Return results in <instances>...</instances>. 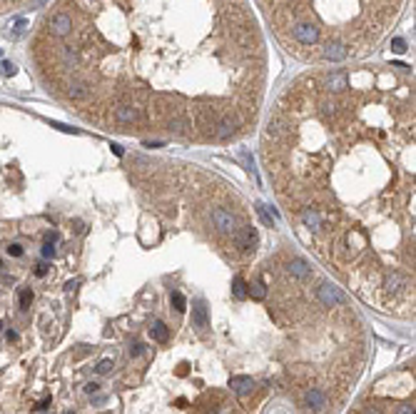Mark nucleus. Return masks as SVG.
<instances>
[{
  "instance_id": "nucleus-40",
  "label": "nucleus",
  "mask_w": 416,
  "mask_h": 414,
  "mask_svg": "<svg viewBox=\"0 0 416 414\" xmlns=\"http://www.w3.org/2000/svg\"><path fill=\"white\" fill-rule=\"evenodd\" d=\"M366 414H379V409H376V407H369V409H366Z\"/></svg>"
},
{
  "instance_id": "nucleus-28",
  "label": "nucleus",
  "mask_w": 416,
  "mask_h": 414,
  "mask_svg": "<svg viewBox=\"0 0 416 414\" xmlns=\"http://www.w3.org/2000/svg\"><path fill=\"white\" fill-rule=\"evenodd\" d=\"M8 255H10V257H20V255H23V245H18V242L8 245Z\"/></svg>"
},
{
  "instance_id": "nucleus-33",
  "label": "nucleus",
  "mask_w": 416,
  "mask_h": 414,
  "mask_svg": "<svg viewBox=\"0 0 416 414\" xmlns=\"http://www.w3.org/2000/svg\"><path fill=\"white\" fill-rule=\"evenodd\" d=\"M35 275L45 277V275H48V265H45V262H43V265H38V267H35Z\"/></svg>"
},
{
  "instance_id": "nucleus-42",
  "label": "nucleus",
  "mask_w": 416,
  "mask_h": 414,
  "mask_svg": "<svg viewBox=\"0 0 416 414\" xmlns=\"http://www.w3.org/2000/svg\"><path fill=\"white\" fill-rule=\"evenodd\" d=\"M0 270H3V262H0Z\"/></svg>"
},
{
  "instance_id": "nucleus-3",
  "label": "nucleus",
  "mask_w": 416,
  "mask_h": 414,
  "mask_svg": "<svg viewBox=\"0 0 416 414\" xmlns=\"http://www.w3.org/2000/svg\"><path fill=\"white\" fill-rule=\"evenodd\" d=\"M212 222H214V227H217L219 232H234V227H237L234 215L227 212V210H222V207H214V210H212Z\"/></svg>"
},
{
  "instance_id": "nucleus-11",
  "label": "nucleus",
  "mask_w": 416,
  "mask_h": 414,
  "mask_svg": "<svg viewBox=\"0 0 416 414\" xmlns=\"http://www.w3.org/2000/svg\"><path fill=\"white\" fill-rule=\"evenodd\" d=\"M115 118H117V123H137L140 110L135 105H120V108H115Z\"/></svg>"
},
{
  "instance_id": "nucleus-2",
  "label": "nucleus",
  "mask_w": 416,
  "mask_h": 414,
  "mask_svg": "<svg viewBox=\"0 0 416 414\" xmlns=\"http://www.w3.org/2000/svg\"><path fill=\"white\" fill-rule=\"evenodd\" d=\"M292 35L302 45H314L319 40V28H314L312 23H297V25H292Z\"/></svg>"
},
{
  "instance_id": "nucleus-37",
  "label": "nucleus",
  "mask_w": 416,
  "mask_h": 414,
  "mask_svg": "<svg viewBox=\"0 0 416 414\" xmlns=\"http://www.w3.org/2000/svg\"><path fill=\"white\" fill-rule=\"evenodd\" d=\"M77 284H80V279H72V282H68V284H65V289H68V292H72V289H77Z\"/></svg>"
},
{
  "instance_id": "nucleus-16",
  "label": "nucleus",
  "mask_w": 416,
  "mask_h": 414,
  "mask_svg": "<svg viewBox=\"0 0 416 414\" xmlns=\"http://www.w3.org/2000/svg\"><path fill=\"white\" fill-rule=\"evenodd\" d=\"M87 92H90V90H87V85H85L82 80H72V82L68 85V95L72 97V100H85Z\"/></svg>"
},
{
  "instance_id": "nucleus-38",
  "label": "nucleus",
  "mask_w": 416,
  "mask_h": 414,
  "mask_svg": "<svg viewBox=\"0 0 416 414\" xmlns=\"http://www.w3.org/2000/svg\"><path fill=\"white\" fill-rule=\"evenodd\" d=\"M112 152H115V155H117V157H122V155H125V152H122V147H120V145H112Z\"/></svg>"
},
{
  "instance_id": "nucleus-29",
  "label": "nucleus",
  "mask_w": 416,
  "mask_h": 414,
  "mask_svg": "<svg viewBox=\"0 0 416 414\" xmlns=\"http://www.w3.org/2000/svg\"><path fill=\"white\" fill-rule=\"evenodd\" d=\"M43 257H55V245H53V242H45V245H43Z\"/></svg>"
},
{
  "instance_id": "nucleus-5",
  "label": "nucleus",
  "mask_w": 416,
  "mask_h": 414,
  "mask_svg": "<svg viewBox=\"0 0 416 414\" xmlns=\"http://www.w3.org/2000/svg\"><path fill=\"white\" fill-rule=\"evenodd\" d=\"M192 327H197L200 332H205L209 327V315H207V304L200 299V302H195V307H192Z\"/></svg>"
},
{
  "instance_id": "nucleus-12",
  "label": "nucleus",
  "mask_w": 416,
  "mask_h": 414,
  "mask_svg": "<svg viewBox=\"0 0 416 414\" xmlns=\"http://www.w3.org/2000/svg\"><path fill=\"white\" fill-rule=\"evenodd\" d=\"M217 130H214V135L219 140H227L229 135H234L237 133V120H232V118H224V120H219L217 125H214Z\"/></svg>"
},
{
  "instance_id": "nucleus-41",
  "label": "nucleus",
  "mask_w": 416,
  "mask_h": 414,
  "mask_svg": "<svg viewBox=\"0 0 416 414\" xmlns=\"http://www.w3.org/2000/svg\"><path fill=\"white\" fill-rule=\"evenodd\" d=\"M65 414H75V412H65Z\"/></svg>"
},
{
  "instance_id": "nucleus-27",
  "label": "nucleus",
  "mask_w": 416,
  "mask_h": 414,
  "mask_svg": "<svg viewBox=\"0 0 416 414\" xmlns=\"http://www.w3.org/2000/svg\"><path fill=\"white\" fill-rule=\"evenodd\" d=\"M391 50H394V53H406V50H409V48H406V40H404V38H394V40H391Z\"/></svg>"
},
{
  "instance_id": "nucleus-14",
  "label": "nucleus",
  "mask_w": 416,
  "mask_h": 414,
  "mask_svg": "<svg viewBox=\"0 0 416 414\" xmlns=\"http://www.w3.org/2000/svg\"><path fill=\"white\" fill-rule=\"evenodd\" d=\"M347 82H349L347 72H334V75L327 80V90H329V92H344V90H347Z\"/></svg>"
},
{
  "instance_id": "nucleus-17",
  "label": "nucleus",
  "mask_w": 416,
  "mask_h": 414,
  "mask_svg": "<svg viewBox=\"0 0 416 414\" xmlns=\"http://www.w3.org/2000/svg\"><path fill=\"white\" fill-rule=\"evenodd\" d=\"M187 120L185 118H180V115H170V120H167V130L170 133H175V135H185L187 133Z\"/></svg>"
},
{
  "instance_id": "nucleus-4",
  "label": "nucleus",
  "mask_w": 416,
  "mask_h": 414,
  "mask_svg": "<svg viewBox=\"0 0 416 414\" xmlns=\"http://www.w3.org/2000/svg\"><path fill=\"white\" fill-rule=\"evenodd\" d=\"M70 30H72V18H70L68 13H58L50 20V33L55 38H65V35H70Z\"/></svg>"
},
{
  "instance_id": "nucleus-35",
  "label": "nucleus",
  "mask_w": 416,
  "mask_h": 414,
  "mask_svg": "<svg viewBox=\"0 0 416 414\" xmlns=\"http://www.w3.org/2000/svg\"><path fill=\"white\" fill-rule=\"evenodd\" d=\"M399 414H416L414 404H404V407H399Z\"/></svg>"
},
{
  "instance_id": "nucleus-26",
  "label": "nucleus",
  "mask_w": 416,
  "mask_h": 414,
  "mask_svg": "<svg viewBox=\"0 0 416 414\" xmlns=\"http://www.w3.org/2000/svg\"><path fill=\"white\" fill-rule=\"evenodd\" d=\"M112 367H115V364H112V359H102V362L95 367V372H97V374H110V372H112Z\"/></svg>"
},
{
  "instance_id": "nucleus-18",
  "label": "nucleus",
  "mask_w": 416,
  "mask_h": 414,
  "mask_svg": "<svg viewBox=\"0 0 416 414\" xmlns=\"http://www.w3.org/2000/svg\"><path fill=\"white\" fill-rule=\"evenodd\" d=\"M284 130H287L284 118H282V115H274V118L269 120V125H267V138H279Z\"/></svg>"
},
{
  "instance_id": "nucleus-39",
  "label": "nucleus",
  "mask_w": 416,
  "mask_h": 414,
  "mask_svg": "<svg viewBox=\"0 0 416 414\" xmlns=\"http://www.w3.org/2000/svg\"><path fill=\"white\" fill-rule=\"evenodd\" d=\"M8 340H10V342H15V340H18V332H13V330H10V332H8Z\"/></svg>"
},
{
  "instance_id": "nucleus-7",
  "label": "nucleus",
  "mask_w": 416,
  "mask_h": 414,
  "mask_svg": "<svg viewBox=\"0 0 416 414\" xmlns=\"http://www.w3.org/2000/svg\"><path fill=\"white\" fill-rule=\"evenodd\" d=\"M304 404H307L309 409L319 412V409H324V407H327V394H324L322 389L312 387V389H309V392L304 394Z\"/></svg>"
},
{
  "instance_id": "nucleus-23",
  "label": "nucleus",
  "mask_w": 416,
  "mask_h": 414,
  "mask_svg": "<svg viewBox=\"0 0 416 414\" xmlns=\"http://www.w3.org/2000/svg\"><path fill=\"white\" fill-rule=\"evenodd\" d=\"M63 58H65L68 65H77V50H75L72 45H68V48L63 50Z\"/></svg>"
},
{
  "instance_id": "nucleus-25",
  "label": "nucleus",
  "mask_w": 416,
  "mask_h": 414,
  "mask_svg": "<svg viewBox=\"0 0 416 414\" xmlns=\"http://www.w3.org/2000/svg\"><path fill=\"white\" fill-rule=\"evenodd\" d=\"M254 210H257V215H259V220H262V222H264V225H267V227H272V217H269V212H267V207L262 205V202H259V205L254 207Z\"/></svg>"
},
{
  "instance_id": "nucleus-10",
  "label": "nucleus",
  "mask_w": 416,
  "mask_h": 414,
  "mask_svg": "<svg viewBox=\"0 0 416 414\" xmlns=\"http://www.w3.org/2000/svg\"><path fill=\"white\" fill-rule=\"evenodd\" d=\"M302 222H304V227H309V230H319L322 227V222H324V217H322V212L319 210H314V207H307V210H302Z\"/></svg>"
},
{
  "instance_id": "nucleus-21",
  "label": "nucleus",
  "mask_w": 416,
  "mask_h": 414,
  "mask_svg": "<svg viewBox=\"0 0 416 414\" xmlns=\"http://www.w3.org/2000/svg\"><path fill=\"white\" fill-rule=\"evenodd\" d=\"M247 294H252L254 299H264V297H267V287H264V282H252L249 289H247Z\"/></svg>"
},
{
  "instance_id": "nucleus-36",
  "label": "nucleus",
  "mask_w": 416,
  "mask_h": 414,
  "mask_svg": "<svg viewBox=\"0 0 416 414\" xmlns=\"http://www.w3.org/2000/svg\"><path fill=\"white\" fill-rule=\"evenodd\" d=\"M45 242H53V245H55V242H58V232H48V235H45Z\"/></svg>"
},
{
  "instance_id": "nucleus-32",
  "label": "nucleus",
  "mask_w": 416,
  "mask_h": 414,
  "mask_svg": "<svg viewBox=\"0 0 416 414\" xmlns=\"http://www.w3.org/2000/svg\"><path fill=\"white\" fill-rule=\"evenodd\" d=\"M142 352H145V345H140V342L130 347V354H132V357H137V354H142Z\"/></svg>"
},
{
  "instance_id": "nucleus-15",
  "label": "nucleus",
  "mask_w": 416,
  "mask_h": 414,
  "mask_svg": "<svg viewBox=\"0 0 416 414\" xmlns=\"http://www.w3.org/2000/svg\"><path fill=\"white\" fill-rule=\"evenodd\" d=\"M150 335H152V340H155V342H167V340H170V330H167V325H165V322H160V320H155V322H152Z\"/></svg>"
},
{
  "instance_id": "nucleus-30",
  "label": "nucleus",
  "mask_w": 416,
  "mask_h": 414,
  "mask_svg": "<svg viewBox=\"0 0 416 414\" xmlns=\"http://www.w3.org/2000/svg\"><path fill=\"white\" fill-rule=\"evenodd\" d=\"M50 404H53V397H45V399H43V402H40V404L35 407V412H45V409H48Z\"/></svg>"
},
{
  "instance_id": "nucleus-1",
  "label": "nucleus",
  "mask_w": 416,
  "mask_h": 414,
  "mask_svg": "<svg viewBox=\"0 0 416 414\" xmlns=\"http://www.w3.org/2000/svg\"><path fill=\"white\" fill-rule=\"evenodd\" d=\"M317 297H319V302H322L324 307H339V304H344V302H347L344 292H342L339 287L329 284V282H324V284L317 289Z\"/></svg>"
},
{
  "instance_id": "nucleus-20",
  "label": "nucleus",
  "mask_w": 416,
  "mask_h": 414,
  "mask_svg": "<svg viewBox=\"0 0 416 414\" xmlns=\"http://www.w3.org/2000/svg\"><path fill=\"white\" fill-rule=\"evenodd\" d=\"M232 297H234V299H244V297H247V282L239 275L232 279Z\"/></svg>"
},
{
  "instance_id": "nucleus-13",
  "label": "nucleus",
  "mask_w": 416,
  "mask_h": 414,
  "mask_svg": "<svg viewBox=\"0 0 416 414\" xmlns=\"http://www.w3.org/2000/svg\"><path fill=\"white\" fill-rule=\"evenodd\" d=\"M324 58L339 63V60L347 58V48H344L342 43H327V45H324Z\"/></svg>"
},
{
  "instance_id": "nucleus-8",
  "label": "nucleus",
  "mask_w": 416,
  "mask_h": 414,
  "mask_svg": "<svg viewBox=\"0 0 416 414\" xmlns=\"http://www.w3.org/2000/svg\"><path fill=\"white\" fill-rule=\"evenodd\" d=\"M234 242H237V247H242V250L254 247V242H257V230H254V227H242L239 232H234Z\"/></svg>"
},
{
  "instance_id": "nucleus-34",
  "label": "nucleus",
  "mask_w": 416,
  "mask_h": 414,
  "mask_svg": "<svg viewBox=\"0 0 416 414\" xmlns=\"http://www.w3.org/2000/svg\"><path fill=\"white\" fill-rule=\"evenodd\" d=\"M3 72L5 75H15V65L13 63H3Z\"/></svg>"
},
{
  "instance_id": "nucleus-24",
  "label": "nucleus",
  "mask_w": 416,
  "mask_h": 414,
  "mask_svg": "<svg viewBox=\"0 0 416 414\" xmlns=\"http://www.w3.org/2000/svg\"><path fill=\"white\" fill-rule=\"evenodd\" d=\"M18 299H20V307L28 309L30 302H33V289H20V297H18Z\"/></svg>"
},
{
  "instance_id": "nucleus-6",
  "label": "nucleus",
  "mask_w": 416,
  "mask_h": 414,
  "mask_svg": "<svg viewBox=\"0 0 416 414\" xmlns=\"http://www.w3.org/2000/svg\"><path fill=\"white\" fill-rule=\"evenodd\" d=\"M287 272L292 277H297V279H309L312 277V267L307 265V260H302V257H294V260H289V265H287Z\"/></svg>"
},
{
  "instance_id": "nucleus-22",
  "label": "nucleus",
  "mask_w": 416,
  "mask_h": 414,
  "mask_svg": "<svg viewBox=\"0 0 416 414\" xmlns=\"http://www.w3.org/2000/svg\"><path fill=\"white\" fill-rule=\"evenodd\" d=\"M170 299H172V304H175V309H177V312H185V309H187V299H185V294H182V292H177V289H175V292L170 294Z\"/></svg>"
},
{
  "instance_id": "nucleus-9",
  "label": "nucleus",
  "mask_w": 416,
  "mask_h": 414,
  "mask_svg": "<svg viewBox=\"0 0 416 414\" xmlns=\"http://www.w3.org/2000/svg\"><path fill=\"white\" fill-rule=\"evenodd\" d=\"M252 387H254V379H252V377H247V374H237V377H232V379H229V389H232V392H237V394H249V392H252Z\"/></svg>"
},
{
  "instance_id": "nucleus-31",
  "label": "nucleus",
  "mask_w": 416,
  "mask_h": 414,
  "mask_svg": "<svg viewBox=\"0 0 416 414\" xmlns=\"http://www.w3.org/2000/svg\"><path fill=\"white\" fill-rule=\"evenodd\" d=\"M97 389H100V384H97V382H87V384H85V392H87V394H95Z\"/></svg>"
},
{
  "instance_id": "nucleus-19",
  "label": "nucleus",
  "mask_w": 416,
  "mask_h": 414,
  "mask_svg": "<svg viewBox=\"0 0 416 414\" xmlns=\"http://www.w3.org/2000/svg\"><path fill=\"white\" fill-rule=\"evenodd\" d=\"M401 287H406V277H404V275L391 272V275L386 277V289H389V292H399Z\"/></svg>"
}]
</instances>
